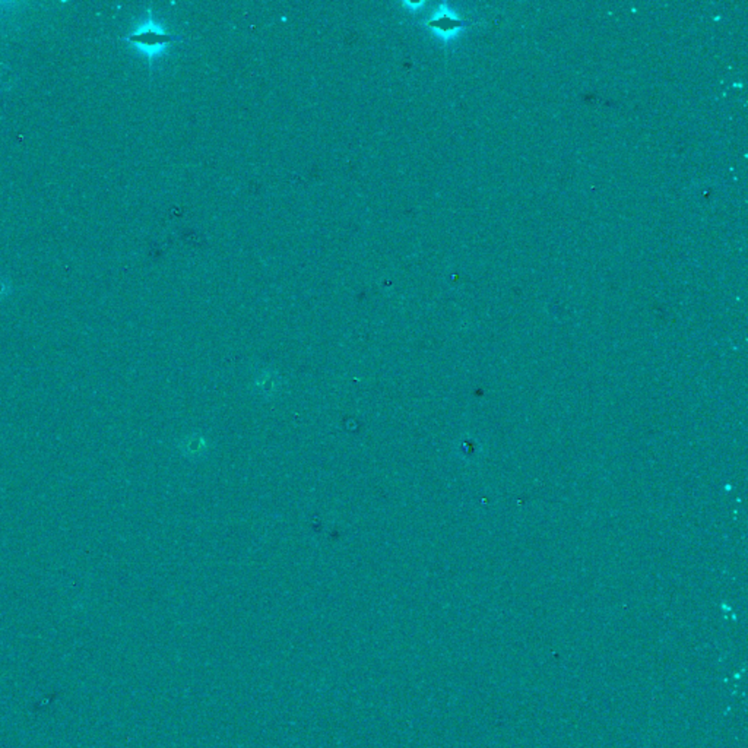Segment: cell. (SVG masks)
Instances as JSON below:
<instances>
[{
  "label": "cell",
  "mask_w": 748,
  "mask_h": 748,
  "mask_svg": "<svg viewBox=\"0 0 748 748\" xmlns=\"http://www.w3.org/2000/svg\"><path fill=\"white\" fill-rule=\"evenodd\" d=\"M427 25L433 28L434 31L442 34V36H447V34H454L461 27H463L465 22L454 18V16L450 15V12L443 11V12H439L436 16H434V18H431L427 22Z\"/></svg>",
  "instance_id": "cell-2"
},
{
  "label": "cell",
  "mask_w": 748,
  "mask_h": 748,
  "mask_svg": "<svg viewBox=\"0 0 748 748\" xmlns=\"http://www.w3.org/2000/svg\"><path fill=\"white\" fill-rule=\"evenodd\" d=\"M129 43L136 46L139 50H142L148 57H154L171 43L180 41L182 37L172 36V34L165 32L158 24L155 22H145L139 27L135 32L129 34L126 37Z\"/></svg>",
  "instance_id": "cell-1"
}]
</instances>
